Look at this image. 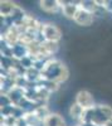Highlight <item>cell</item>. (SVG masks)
Masks as SVG:
<instances>
[{
  "instance_id": "4fadbf2b",
  "label": "cell",
  "mask_w": 112,
  "mask_h": 126,
  "mask_svg": "<svg viewBox=\"0 0 112 126\" xmlns=\"http://www.w3.org/2000/svg\"><path fill=\"white\" fill-rule=\"evenodd\" d=\"M15 126H29V125L24 121V119H23V116H22L20 119H18V120L15 121Z\"/></svg>"
},
{
  "instance_id": "5b68a950",
  "label": "cell",
  "mask_w": 112,
  "mask_h": 126,
  "mask_svg": "<svg viewBox=\"0 0 112 126\" xmlns=\"http://www.w3.org/2000/svg\"><path fill=\"white\" fill-rule=\"evenodd\" d=\"M93 20H95L93 14H91V13H88V12H86V10L79 8L74 19H73V22L77 23L81 27H89V25H92Z\"/></svg>"
},
{
  "instance_id": "52a82bcc",
  "label": "cell",
  "mask_w": 112,
  "mask_h": 126,
  "mask_svg": "<svg viewBox=\"0 0 112 126\" xmlns=\"http://www.w3.org/2000/svg\"><path fill=\"white\" fill-rule=\"evenodd\" d=\"M39 6L40 9L45 13L53 14V13H58L60 10V3L59 0H40L39 1Z\"/></svg>"
},
{
  "instance_id": "8992f818",
  "label": "cell",
  "mask_w": 112,
  "mask_h": 126,
  "mask_svg": "<svg viewBox=\"0 0 112 126\" xmlns=\"http://www.w3.org/2000/svg\"><path fill=\"white\" fill-rule=\"evenodd\" d=\"M18 5L13 1H9V0H4V1L0 3V14H1V18L6 19H12V16L15 14V12L18 10Z\"/></svg>"
},
{
  "instance_id": "3957f363",
  "label": "cell",
  "mask_w": 112,
  "mask_h": 126,
  "mask_svg": "<svg viewBox=\"0 0 112 126\" xmlns=\"http://www.w3.org/2000/svg\"><path fill=\"white\" fill-rule=\"evenodd\" d=\"M76 103H78L84 111L92 110V109L96 107L92 93H91L89 91H87V90H81L76 94Z\"/></svg>"
},
{
  "instance_id": "5bb4252c",
  "label": "cell",
  "mask_w": 112,
  "mask_h": 126,
  "mask_svg": "<svg viewBox=\"0 0 112 126\" xmlns=\"http://www.w3.org/2000/svg\"><path fill=\"white\" fill-rule=\"evenodd\" d=\"M103 126H112V120H108V121H107Z\"/></svg>"
},
{
  "instance_id": "ba28073f",
  "label": "cell",
  "mask_w": 112,
  "mask_h": 126,
  "mask_svg": "<svg viewBox=\"0 0 112 126\" xmlns=\"http://www.w3.org/2000/svg\"><path fill=\"white\" fill-rule=\"evenodd\" d=\"M43 126H67L66 120L57 112H50L43 121Z\"/></svg>"
},
{
  "instance_id": "9a60e30c",
  "label": "cell",
  "mask_w": 112,
  "mask_h": 126,
  "mask_svg": "<svg viewBox=\"0 0 112 126\" xmlns=\"http://www.w3.org/2000/svg\"><path fill=\"white\" fill-rule=\"evenodd\" d=\"M77 126H78V125H77Z\"/></svg>"
},
{
  "instance_id": "30bf717a",
  "label": "cell",
  "mask_w": 112,
  "mask_h": 126,
  "mask_svg": "<svg viewBox=\"0 0 112 126\" xmlns=\"http://www.w3.org/2000/svg\"><path fill=\"white\" fill-rule=\"evenodd\" d=\"M79 8L86 10V12L91 13V14H95L98 9L97 1H92V0H83V1H79Z\"/></svg>"
},
{
  "instance_id": "9c48e42d",
  "label": "cell",
  "mask_w": 112,
  "mask_h": 126,
  "mask_svg": "<svg viewBox=\"0 0 112 126\" xmlns=\"http://www.w3.org/2000/svg\"><path fill=\"white\" fill-rule=\"evenodd\" d=\"M83 113H84V110L81 107L78 103L73 102L72 105H70V107H69V116H70V119L77 120L79 122L81 120H82V117H83Z\"/></svg>"
},
{
  "instance_id": "8fae6325",
  "label": "cell",
  "mask_w": 112,
  "mask_h": 126,
  "mask_svg": "<svg viewBox=\"0 0 112 126\" xmlns=\"http://www.w3.org/2000/svg\"><path fill=\"white\" fill-rule=\"evenodd\" d=\"M33 112L37 115V117L42 121V122L47 119V116L50 113V111H49V109H48V106H47L45 103H44V105H40V106H38V107H35V109L33 110Z\"/></svg>"
},
{
  "instance_id": "7a4b0ae2",
  "label": "cell",
  "mask_w": 112,
  "mask_h": 126,
  "mask_svg": "<svg viewBox=\"0 0 112 126\" xmlns=\"http://www.w3.org/2000/svg\"><path fill=\"white\" fill-rule=\"evenodd\" d=\"M40 37H42L43 40H49V42H58L62 38V32L60 29L53 24V23H43L42 24V29H40Z\"/></svg>"
},
{
  "instance_id": "6da1fadb",
  "label": "cell",
  "mask_w": 112,
  "mask_h": 126,
  "mask_svg": "<svg viewBox=\"0 0 112 126\" xmlns=\"http://www.w3.org/2000/svg\"><path fill=\"white\" fill-rule=\"evenodd\" d=\"M69 72L66 64H63L60 61L52 58L47 61L45 66L42 71V79H48V81H53L58 85L63 83L68 79Z\"/></svg>"
},
{
  "instance_id": "7c38bea8",
  "label": "cell",
  "mask_w": 112,
  "mask_h": 126,
  "mask_svg": "<svg viewBox=\"0 0 112 126\" xmlns=\"http://www.w3.org/2000/svg\"><path fill=\"white\" fill-rule=\"evenodd\" d=\"M98 111L101 112V115L108 121V120H112V109L107 105H98L97 106Z\"/></svg>"
},
{
  "instance_id": "277c9868",
  "label": "cell",
  "mask_w": 112,
  "mask_h": 126,
  "mask_svg": "<svg viewBox=\"0 0 112 126\" xmlns=\"http://www.w3.org/2000/svg\"><path fill=\"white\" fill-rule=\"evenodd\" d=\"M60 10L66 18L68 19H74L78 9H79V1H60Z\"/></svg>"
}]
</instances>
